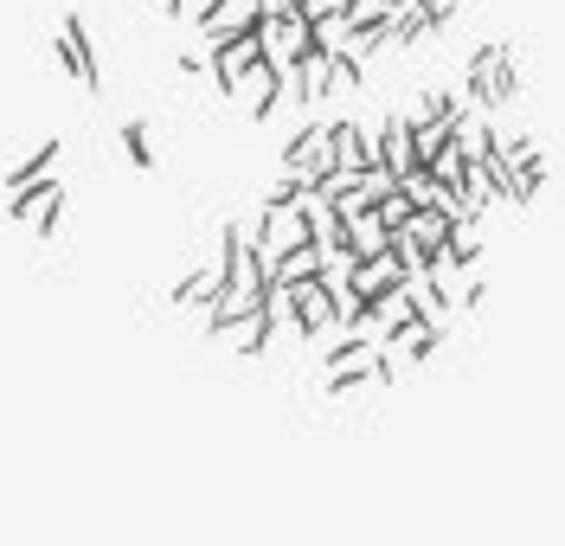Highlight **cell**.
<instances>
[{
    "label": "cell",
    "instance_id": "6da1fadb",
    "mask_svg": "<svg viewBox=\"0 0 565 546\" xmlns=\"http://www.w3.org/2000/svg\"><path fill=\"white\" fill-rule=\"evenodd\" d=\"M398 366L386 361V347L373 341V334H353V341H334L328 347V393H353V386H386Z\"/></svg>",
    "mask_w": 565,
    "mask_h": 546
},
{
    "label": "cell",
    "instance_id": "7a4b0ae2",
    "mask_svg": "<svg viewBox=\"0 0 565 546\" xmlns=\"http://www.w3.org/2000/svg\"><path fill=\"white\" fill-rule=\"evenodd\" d=\"M405 283V264H398V251H380V257H360V270H353V296L373 309L386 290H398Z\"/></svg>",
    "mask_w": 565,
    "mask_h": 546
},
{
    "label": "cell",
    "instance_id": "3957f363",
    "mask_svg": "<svg viewBox=\"0 0 565 546\" xmlns=\"http://www.w3.org/2000/svg\"><path fill=\"white\" fill-rule=\"evenodd\" d=\"M225 270H232V245L212 257V264H200V270H193V277L174 290V302H180V309H212V302H218V290H225Z\"/></svg>",
    "mask_w": 565,
    "mask_h": 546
},
{
    "label": "cell",
    "instance_id": "277c9868",
    "mask_svg": "<svg viewBox=\"0 0 565 546\" xmlns=\"http://www.w3.org/2000/svg\"><path fill=\"white\" fill-rule=\"evenodd\" d=\"M225 341H232V354H245V361L270 354V322H264V309H257V315H238V322L225 328Z\"/></svg>",
    "mask_w": 565,
    "mask_h": 546
},
{
    "label": "cell",
    "instance_id": "5b68a950",
    "mask_svg": "<svg viewBox=\"0 0 565 546\" xmlns=\"http://www.w3.org/2000/svg\"><path fill=\"white\" fill-rule=\"evenodd\" d=\"M13 218H26L39 238H45V232L58 225V186H45V193H33V200H20V206H13Z\"/></svg>",
    "mask_w": 565,
    "mask_h": 546
}]
</instances>
